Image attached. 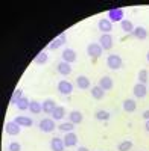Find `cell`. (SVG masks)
Wrapping results in <instances>:
<instances>
[{"label":"cell","mask_w":149,"mask_h":151,"mask_svg":"<svg viewBox=\"0 0 149 151\" xmlns=\"http://www.w3.org/2000/svg\"><path fill=\"white\" fill-rule=\"evenodd\" d=\"M5 132H6L9 136H17V134H20V132H21V125H18L15 121H8V122L5 124Z\"/></svg>","instance_id":"obj_3"},{"label":"cell","mask_w":149,"mask_h":151,"mask_svg":"<svg viewBox=\"0 0 149 151\" xmlns=\"http://www.w3.org/2000/svg\"><path fill=\"white\" fill-rule=\"evenodd\" d=\"M143 118H145V119H146V121H148V119H149V109H148V110H145V112H143Z\"/></svg>","instance_id":"obj_34"},{"label":"cell","mask_w":149,"mask_h":151,"mask_svg":"<svg viewBox=\"0 0 149 151\" xmlns=\"http://www.w3.org/2000/svg\"><path fill=\"white\" fill-rule=\"evenodd\" d=\"M132 36H134V38H137V40H146L148 30H146L145 27H142V26H137V27H134Z\"/></svg>","instance_id":"obj_17"},{"label":"cell","mask_w":149,"mask_h":151,"mask_svg":"<svg viewBox=\"0 0 149 151\" xmlns=\"http://www.w3.org/2000/svg\"><path fill=\"white\" fill-rule=\"evenodd\" d=\"M76 85H78V88H81V89H88L90 88V79L85 77V76H79V77L76 79Z\"/></svg>","instance_id":"obj_19"},{"label":"cell","mask_w":149,"mask_h":151,"mask_svg":"<svg viewBox=\"0 0 149 151\" xmlns=\"http://www.w3.org/2000/svg\"><path fill=\"white\" fill-rule=\"evenodd\" d=\"M94 116H96V119H99V121H108V119L111 118L110 112H107V110H97Z\"/></svg>","instance_id":"obj_29"},{"label":"cell","mask_w":149,"mask_h":151,"mask_svg":"<svg viewBox=\"0 0 149 151\" xmlns=\"http://www.w3.org/2000/svg\"><path fill=\"white\" fill-rule=\"evenodd\" d=\"M67 41V36H66V33H61L58 38H55V40L49 44V48L50 50H56V48H59L61 45H63L64 42Z\"/></svg>","instance_id":"obj_13"},{"label":"cell","mask_w":149,"mask_h":151,"mask_svg":"<svg viewBox=\"0 0 149 151\" xmlns=\"http://www.w3.org/2000/svg\"><path fill=\"white\" fill-rule=\"evenodd\" d=\"M146 58H148V62H149V52H148V55H146Z\"/></svg>","instance_id":"obj_37"},{"label":"cell","mask_w":149,"mask_h":151,"mask_svg":"<svg viewBox=\"0 0 149 151\" xmlns=\"http://www.w3.org/2000/svg\"><path fill=\"white\" fill-rule=\"evenodd\" d=\"M50 148L52 151H64V141L61 139V137H53L50 141Z\"/></svg>","instance_id":"obj_15"},{"label":"cell","mask_w":149,"mask_h":151,"mask_svg":"<svg viewBox=\"0 0 149 151\" xmlns=\"http://www.w3.org/2000/svg\"><path fill=\"white\" fill-rule=\"evenodd\" d=\"M64 147L66 148H70V147H74L78 144V134L76 133H73V132H70V133H66V137H64Z\"/></svg>","instance_id":"obj_9"},{"label":"cell","mask_w":149,"mask_h":151,"mask_svg":"<svg viewBox=\"0 0 149 151\" xmlns=\"http://www.w3.org/2000/svg\"><path fill=\"white\" fill-rule=\"evenodd\" d=\"M41 104H43V112H44V113H49V115H52L53 110L56 109L55 100H52V98H47V100H44V101H43Z\"/></svg>","instance_id":"obj_12"},{"label":"cell","mask_w":149,"mask_h":151,"mask_svg":"<svg viewBox=\"0 0 149 151\" xmlns=\"http://www.w3.org/2000/svg\"><path fill=\"white\" fill-rule=\"evenodd\" d=\"M99 86H101L104 91H110L111 88H113V79L108 77V76H104L102 79H99Z\"/></svg>","instance_id":"obj_16"},{"label":"cell","mask_w":149,"mask_h":151,"mask_svg":"<svg viewBox=\"0 0 149 151\" xmlns=\"http://www.w3.org/2000/svg\"><path fill=\"white\" fill-rule=\"evenodd\" d=\"M58 91L59 94H63V95H70L73 92V85L67 80H61L58 83Z\"/></svg>","instance_id":"obj_7"},{"label":"cell","mask_w":149,"mask_h":151,"mask_svg":"<svg viewBox=\"0 0 149 151\" xmlns=\"http://www.w3.org/2000/svg\"><path fill=\"white\" fill-rule=\"evenodd\" d=\"M58 129L61 130V132H64V133H70V132H73V129H74V124L73 122H61L59 125H58Z\"/></svg>","instance_id":"obj_26"},{"label":"cell","mask_w":149,"mask_h":151,"mask_svg":"<svg viewBox=\"0 0 149 151\" xmlns=\"http://www.w3.org/2000/svg\"><path fill=\"white\" fill-rule=\"evenodd\" d=\"M135 107H137V103H135L134 100H131V98H128V100L123 101V110L125 112H134Z\"/></svg>","instance_id":"obj_23"},{"label":"cell","mask_w":149,"mask_h":151,"mask_svg":"<svg viewBox=\"0 0 149 151\" xmlns=\"http://www.w3.org/2000/svg\"><path fill=\"white\" fill-rule=\"evenodd\" d=\"M87 55H88L90 58L96 59L102 55V47L101 44H97V42H93V44H88L87 45Z\"/></svg>","instance_id":"obj_4"},{"label":"cell","mask_w":149,"mask_h":151,"mask_svg":"<svg viewBox=\"0 0 149 151\" xmlns=\"http://www.w3.org/2000/svg\"><path fill=\"white\" fill-rule=\"evenodd\" d=\"M61 58H63L64 62H67V64H73L74 60H76V52H74L73 48H66L63 55H61Z\"/></svg>","instance_id":"obj_10"},{"label":"cell","mask_w":149,"mask_h":151,"mask_svg":"<svg viewBox=\"0 0 149 151\" xmlns=\"http://www.w3.org/2000/svg\"><path fill=\"white\" fill-rule=\"evenodd\" d=\"M131 148H132V142L131 141H123V142H120L117 145V150L119 151H129Z\"/></svg>","instance_id":"obj_31"},{"label":"cell","mask_w":149,"mask_h":151,"mask_svg":"<svg viewBox=\"0 0 149 151\" xmlns=\"http://www.w3.org/2000/svg\"><path fill=\"white\" fill-rule=\"evenodd\" d=\"M146 82H148V71L146 70H140L139 71V83L146 85Z\"/></svg>","instance_id":"obj_32"},{"label":"cell","mask_w":149,"mask_h":151,"mask_svg":"<svg viewBox=\"0 0 149 151\" xmlns=\"http://www.w3.org/2000/svg\"><path fill=\"white\" fill-rule=\"evenodd\" d=\"M29 104H31L29 98L21 97V98L18 100V103H17V109H18V110H26V109H29Z\"/></svg>","instance_id":"obj_27"},{"label":"cell","mask_w":149,"mask_h":151,"mask_svg":"<svg viewBox=\"0 0 149 151\" xmlns=\"http://www.w3.org/2000/svg\"><path fill=\"white\" fill-rule=\"evenodd\" d=\"M64 115H66V107H63V106H56V109L52 113L53 119H63Z\"/></svg>","instance_id":"obj_24"},{"label":"cell","mask_w":149,"mask_h":151,"mask_svg":"<svg viewBox=\"0 0 149 151\" xmlns=\"http://www.w3.org/2000/svg\"><path fill=\"white\" fill-rule=\"evenodd\" d=\"M132 92H134V95L137 97V98H145L146 94H148V88L143 83H137V85H134Z\"/></svg>","instance_id":"obj_11"},{"label":"cell","mask_w":149,"mask_h":151,"mask_svg":"<svg viewBox=\"0 0 149 151\" xmlns=\"http://www.w3.org/2000/svg\"><path fill=\"white\" fill-rule=\"evenodd\" d=\"M97 27H99V30L104 32V33H110L111 30H113V23H111L108 18H101L99 23H97Z\"/></svg>","instance_id":"obj_8"},{"label":"cell","mask_w":149,"mask_h":151,"mask_svg":"<svg viewBox=\"0 0 149 151\" xmlns=\"http://www.w3.org/2000/svg\"><path fill=\"white\" fill-rule=\"evenodd\" d=\"M69 118H70V122H73V124H81L82 119H84L82 113H81L79 110H72L70 115H69Z\"/></svg>","instance_id":"obj_18"},{"label":"cell","mask_w":149,"mask_h":151,"mask_svg":"<svg viewBox=\"0 0 149 151\" xmlns=\"http://www.w3.org/2000/svg\"><path fill=\"white\" fill-rule=\"evenodd\" d=\"M55 127H56V125H55V119H52V118H44V119L40 121V130L44 132V133L53 132Z\"/></svg>","instance_id":"obj_5"},{"label":"cell","mask_w":149,"mask_h":151,"mask_svg":"<svg viewBox=\"0 0 149 151\" xmlns=\"http://www.w3.org/2000/svg\"><path fill=\"white\" fill-rule=\"evenodd\" d=\"M107 65L110 70H120L122 68V58L119 55H110L107 58Z\"/></svg>","instance_id":"obj_2"},{"label":"cell","mask_w":149,"mask_h":151,"mask_svg":"<svg viewBox=\"0 0 149 151\" xmlns=\"http://www.w3.org/2000/svg\"><path fill=\"white\" fill-rule=\"evenodd\" d=\"M145 129H146V132L149 133V119L146 121V124H145Z\"/></svg>","instance_id":"obj_35"},{"label":"cell","mask_w":149,"mask_h":151,"mask_svg":"<svg viewBox=\"0 0 149 151\" xmlns=\"http://www.w3.org/2000/svg\"><path fill=\"white\" fill-rule=\"evenodd\" d=\"M34 62H35L37 65H43V64H46V62H47V53H46V52H41V53H38V55L35 56Z\"/></svg>","instance_id":"obj_28"},{"label":"cell","mask_w":149,"mask_h":151,"mask_svg":"<svg viewBox=\"0 0 149 151\" xmlns=\"http://www.w3.org/2000/svg\"><path fill=\"white\" fill-rule=\"evenodd\" d=\"M99 44H101L102 50H111V47H113V36L110 33H102L101 38H99Z\"/></svg>","instance_id":"obj_6"},{"label":"cell","mask_w":149,"mask_h":151,"mask_svg":"<svg viewBox=\"0 0 149 151\" xmlns=\"http://www.w3.org/2000/svg\"><path fill=\"white\" fill-rule=\"evenodd\" d=\"M108 20L111 23H122L123 20V9L122 8H114L108 12Z\"/></svg>","instance_id":"obj_1"},{"label":"cell","mask_w":149,"mask_h":151,"mask_svg":"<svg viewBox=\"0 0 149 151\" xmlns=\"http://www.w3.org/2000/svg\"><path fill=\"white\" fill-rule=\"evenodd\" d=\"M29 110H31V113H34V115H38V113L43 110V104L35 101V100H32L31 104H29Z\"/></svg>","instance_id":"obj_22"},{"label":"cell","mask_w":149,"mask_h":151,"mask_svg":"<svg viewBox=\"0 0 149 151\" xmlns=\"http://www.w3.org/2000/svg\"><path fill=\"white\" fill-rule=\"evenodd\" d=\"M78 151H90V150H88V148H85V147H79Z\"/></svg>","instance_id":"obj_36"},{"label":"cell","mask_w":149,"mask_h":151,"mask_svg":"<svg viewBox=\"0 0 149 151\" xmlns=\"http://www.w3.org/2000/svg\"><path fill=\"white\" fill-rule=\"evenodd\" d=\"M120 26H122V30L126 32V33H132V32H134V24H132L129 20H123V21L120 23Z\"/></svg>","instance_id":"obj_25"},{"label":"cell","mask_w":149,"mask_h":151,"mask_svg":"<svg viewBox=\"0 0 149 151\" xmlns=\"http://www.w3.org/2000/svg\"><path fill=\"white\" fill-rule=\"evenodd\" d=\"M8 150H9V151H21V145H20L18 142H11V144L8 145Z\"/></svg>","instance_id":"obj_33"},{"label":"cell","mask_w":149,"mask_h":151,"mask_svg":"<svg viewBox=\"0 0 149 151\" xmlns=\"http://www.w3.org/2000/svg\"><path fill=\"white\" fill-rule=\"evenodd\" d=\"M56 70H58V73H59L61 76H69V74L72 73L70 64H67V62H64V60H61L59 64L56 65Z\"/></svg>","instance_id":"obj_14"},{"label":"cell","mask_w":149,"mask_h":151,"mask_svg":"<svg viewBox=\"0 0 149 151\" xmlns=\"http://www.w3.org/2000/svg\"><path fill=\"white\" fill-rule=\"evenodd\" d=\"M14 121H15L18 125H21V127H31V125L34 124V121H32L31 118H28V116H17Z\"/></svg>","instance_id":"obj_21"},{"label":"cell","mask_w":149,"mask_h":151,"mask_svg":"<svg viewBox=\"0 0 149 151\" xmlns=\"http://www.w3.org/2000/svg\"><path fill=\"white\" fill-rule=\"evenodd\" d=\"M23 97V91L20 89V88H17V89L14 91V94H12V97H11V104H15L17 106V103H18V100Z\"/></svg>","instance_id":"obj_30"},{"label":"cell","mask_w":149,"mask_h":151,"mask_svg":"<svg viewBox=\"0 0 149 151\" xmlns=\"http://www.w3.org/2000/svg\"><path fill=\"white\" fill-rule=\"evenodd\" d=\"M90 92H91L93 98H96V100H102V98L105 97V91H104L99 85H97V86H93Z\"/></svg>","instance_id":"obj_20"}]
</instances>
